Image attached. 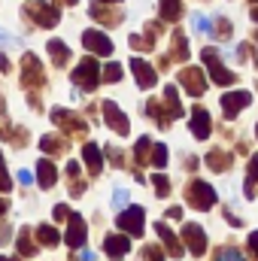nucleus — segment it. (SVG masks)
<instances>
[{"label": "nucleus", "mask_w": 258, "mask_h": 261, "mask_svg": "<svg viewBox=\"0 0 258 261\" xmlns=\"http://www.w3.org/2000/svg\"><path fill=\"white\" fill-rule=\"evenodd\" d=\"M24 15L31 18V21H37L40 28H55L58 21H61V12H58V6L52 3H43V0H31L28 6H24Z\"/></svg>", "instance_id": "nucleus-1"}, {"label": "nucleus", "mask_w": 258, "mask_h": 261, "mask_svg": "<svg viewBox=\"0 0 258 261\" xmlns=\"http://www.w3.org/2000/svg\"><path fill=\"white\" fill-rule=\"evenodd\" d=\"M73 82L82 88V91H91V88H97V82H100V64H97V58H82L76 70H73Z\"/></svg>", "instance_id": "nucleus-2"}, {"label": "nucleus", "mask_w": 258, "mask_h": 261, "mask_svg": "<svg viewBox=\"0 0 258 261\" xmlns=\"http://www.w3.org/2000/svg\"><path fill=\"white\" fill-rule=\"evenodd\" d=\"M186 197H189V203L194 210H210L216 203V189L210 182H203V179H192L189 189H186Z\"/></svg>", "instance_id": "nucleus-3"}, {"label": "nucleus", "mask_w": 258, "mask_h": 261, "mask_svg": "<svg viewBox=\"0 0 258 261\" xmlns=\"http://www.w3.org/2000/svg\"><path fill=\"white\" fill-rule=\"evenodd\" d=\"M200 58H203V64H207V70H210V76H213L216 85H231V82H237L234 73L219 61V52H216V49H203Z\"/></svg>", "instance_id": "nucleus-4"}, {"label": "nucleus", "mask_w": 258, "mask_h": 261, "mask_svg": "<svg viewBox=\"0 0 258 261\" xmlns=\"http://www.w3.org/2000/svg\"><path fill=\"white\" fill-rule=\"evenodd\" d=\"M143 219H146V213H143V206H125V213L119 216V228H122V234L125 237H140L143 234Z\"/></svg>", "instance_id": "nucleus-5"}, {"label": "nucleus", "mask_w": 258, "mask_h": 261, "mask_svg": "<svg viewBox=\"0 0 258 261\" xmlns=\"http://www.w3.org/2000/svg\"><path fill=\"white\" fill-rule=\"evenodd\" d=\"M179 82H183V88H186L192 97H200V94L207 91V76H203L200 67H183V70H179Z\"/></svg>", "instance_id": "nucleus-6"}, {"label": "nucleus", "mask_w": 258, "mask_h": 261, "mask_svg": "<svg viewBox=\"0 0 258 261\" xmlns=\"http://www.w3.org/2000/svg\"><path fill=\"white\" fill-rule=\"evenodd\" d=\"M100 113H104V122L110 125V130H116V134H128L131 130L128 116H125L113 100H104V103H100Z\"/></svg>", "instance_id": "nucleus-7"}, {"label": "nucleus", "mask_w": 258, "mask_h": 261, "mask_svg": "<svg viewBox=\"0 0 258 261\" xmlns=\"http://www.w3.org/2000/svg\"><path fill=\"white\" fill-rule=\"evenodd\" d=\"M252 103V94L249 91H228V94H222V113H225V119H234L243 107H249Z\"/></svg>", "instance_id": "nucleus-8"}, {"label": "nucleus", "mask_w": 258, "mask_h": 261, "mask_svg": "<svg viewBox=\"0 0 258 261\" xmlns=\"http://www.w3.org/2000/svg\"><path fill=\"white\" fill-rule=\"evenodd\" d=\"M82 46H85L88 52H94V55H110V52H113V40H110L107 34L94 31V28L82 34Z\"/></svg>", "instance_id": "nucleus-9"}, {"label": "nucleus", "mask_w": 258, "mask_h": 261, "mask_svg": "<svg viewBox=\"0 0 258 261\" xmlns=\"http://www.w3.org/2000/svg\"><path fill=\"white\" fill-rule=\"evenodd\" d=\"M52 122L64 134H85V122L76 113H70V110H52Z\"/></svg>", "instance_id": "nucleus-10"}, {"label": "nucleus", "mask_w": 258, "mask_h": 261, "mask_svg": "<svg viewBox=\"0 0 258 261\" xmlns=\"http://www.w3.org/2000/svg\"><path fill=\"white\" fill-rule=\"evenodd\" d=\"M183 240H186V246H189V252L192 255H203L207 252V234H203V228L200 225H186L183 228Z\"/></svg>", "instance_id": "nucleus-11"}, {"label": "nucleus", "mask_w": 258, "mask_h": 261, "mask_svg": "<svg viewBox=\"0 0 258 261\" xmlns=\"http://www.w3.org/2000/svg\"><path fill=\"white\" fill-rule=\"evenodd\" d=\"M67 222H70L67 246H70V249H82V246H85V219H82L79 213H70V216H67Z\"/></svg>", "instance_id": "nucleus-12"}, {"label": "nucleus", "mask_w": 258, "mask_h": 261, "mask_svg": "<svg viewBox=\"0 0 258 261\" xmlns=\"http://www.w3.org/2000/svg\"><path fill=\"white\" fill-rule=\"evenodd\" d=\"M131 70H134V79H137V85H140V88H152V85L158 82L155 67H149L143 58H131Z\"/></svg>", "instance_id": "nucleus-13"}, {"label": "nucleus", "mask_w": 258, "mask_h": 261, "mask_svg": "<svg viewBox=\"0 0 258 261\" xmlns=\"http://www.w3.org/2000/svg\"><path fill=\"white\" fill-rule=\"evenodd\" d=\"M104 252H107L113 261L125 258V255L131 252V240L125 237V234H110V237L104 240Z\"/></svg>", "instance_id": "nucleus-14"}, {"label": "nucleus", "mask_w": 258, "mask_h": 261, "mask_svg": "<svg viewBox=\"0 0 258 261\" xmlns=\"http://www.w3.org/2000/svg\"><path fill=\"white\" fill-rule=\"evenodd\" d=\"M155 231H158V237L164 240V246H167V255H173V258H179L183 255V240L167 228V222H155Z\"/></svg>", "instance_id": "nucleus-15"}, {"label": "nucleus", "mask_w": 258, "mask_h": 261, "mask_svg": "<svg viewBox=\"0 0 258 261\" xmlns=\"http://www.w3.org/2000/svg\"><path fill=\"white\" fill-rule=\"evenodd\" d=\"M21 73H24V85H43V67L37 61V55H24V61H21Z\"/></svg>", "instance_id": "nucleus-16"}, {"label": "nucleus", "mask_w": 258, "mask_h": 261, "mask_svg": "<svg viewBox=\"0 0 258 261\" xmlns=\"http://www.w3.org/2000/svg\"><path fill=\"white\" fill-rule=\"evenodd\" d=\"M192 134L197 140H207L210 137V113L203 107H194L192 110Z\"/></svg>", "instance_id": "nucleus-17"}, {"label": "nucleus", "mask_w": 258, "mask_h": 261, "mask_svg": "<svg viewBox=\"0 0 258 261\" xmlns=\"http://www.w3.org/2000/svg\"><path fill=\"white\" fill-rule=\"evenodd\" d=\"M37 182H40L43 189H52V186L58 182V170H55V164H52L49 158H43V161L37 164Z\"/></svg>", "instance_id": "nucleus-18"}, {"label": "nucleus", "mask_w": 258, "mask_h": 261, "mask_svg": "<svg viewBox=\"0 0 258 261\" xmlns=\"http://www.w3.org/2000/svg\"><path fill=\"white\" fill-rule=\"evenodd\" d=\"M82 155H85L88 173H91V176H97V173H100V167H104V158H100V146H97V143H85Z\"/></svg>", "instance_id": "nucleus-19"}, {"label": "nucleus", "mask_w": 258, "mask_h": 261, "mask_svg": "<svg viewBox=\"0 0 258 261\" xmlns=\"http://www.w3.org/2000/svg\"><path fill=\"white\" fill-rule=\"evenodd\" d=\"M170 58H173V61H186V58H189V43H186V34H179V31H173Z\"/></svg>", "instance_id": "nucleus-20"}, {"label": "nucleus", "mask_w": 258, "mask_h": 261, "mask_svg": "<svg viewBox=\"0 0 258 261\" xmlns=\"http://www.w3.org/2000/svg\"><path fill=\"white\" fill-rule=\"evenodd\" d=\"M231 161H234V158H231L228 152H222V149H213V152L207 155V164H210L216 173H219V170H228V167H231Z\"/></svg>", "instance_id": "nucleus-21"}, {"label": "nucleus", "mask_w": 258, "mask_h": 261, "mask_svg": "<svg viewBox=\"0 0 258 261\" xmlns=\"http://www.w3.org/2000/svg\"><path fill=\"white\" fill-rule=\"evenodd\" d=\"M183 15V0H161V21H176Z\"/></svg>", "instance_id": "nucleus-22"}, {"label": "nucleus", "mask_w": 258, "mask_h": 261, "mask_svg": "<svg viewBox=\"0 0 258 261\" xmlns=\"http://www.w3.org/2000/svg\"><path fill=\"white\" fill-rule=\"evenodd\" d=\"M91 18H97V21H107V24H119L122 21V12H107L100 3H91Z\"/></svg>", "instance_id": "nucleus-23"}, {"label": "nucleus", "mask_w": 258, "mask_h": 261, "mask_svg": "<svg viewBox=\"0 0 258 261\" xmlns=\"http://www.w3.org/2000/svg\"><path fill=\"white\" fill-rule=\"evenodd\" d=\"M46 49H49V55L55 58V64H58V67L67 64V58H70V49H67L61 40H49V46H46Z\"/></svg>", "instance_id": "nucleus-24"}, {"label": "nucleus", "mask_w": 258, "mask_h": 261, "mask_svg": "<svg viewBox=\"0 0 258 261\" xmlns=\"http://www.w3.org/2000/svg\"><path fill=\"white\" fill-rule=\"evenodd\" d=\"M37 240H40V246H55V243L61 240V234H58L52 225H40V228H37Z\"/></svg>", "instance_id": "nucleus-25"}, {"label": "nucleus", "mask_w": 258, "mask_h": 261, "mask_svg": "<svg viewBox=\"0 0 258 261\" xmlns=\"http://www.w3.org/2000/svg\"><path fill=\"white\" fill-rule=\"evenodd\" d=\"M246 197H252L255 195V189H258V155H252L249 158V173H246Z\"/></svg>", "instance_id": "nucleus-26"}, {"label": "nucleus", "mask_w": 258, "mask_h": 261, "mask_svg": "<svg viewBox=\"0 0 258 261\" xmlns=\"http://www.w3.org/2000/svg\"><path fill=\"white\" fill-rule=\"evenodd\" d=\"M149 161H152V167H167V146L164 143H155L152 146V155H149Z\"/></svg>", "instance_id": "nucleus-27"}, {"label": "nucleus", "mask_w": 258, "mask_h": 261, "mask_svg": "<svg viewBox=\"0 0 258 261\" xmlns=\"http://www.w3.org/2000/svg\"><path fill=\"white\" fill-rule=\"evenodd\" d=\"M18 255H21V258H31V255H37V246H34V240L28 237V228L18 234Z\"/></svg>", "instance_id": "nucleus-28"}, {"label": "nucleus", "mask_w": 258, "mask_h": 261, "mask_svg": "<svg viewBox=\"0 0 258 261\" xmlns=\"http://www.w3.org/2000/svg\"><path fill=\"white\" fill-rule=\"evenodd\" d=\"M40 146H43V152H52V155H61V152L67 149V143L61 140V137H43Z\"/></svg>", "instance_id": "nucleus-29"}, {"label": "nucleus", "mask_w": 258, "mask_h": 261, "mask_svg": "<svg viewBox=\"0 0 258 261\" xmlns=\"http://www.w3.org/2000/svg\"><path fill=\"white\" fill-rule=\"evenodd\" d=\"M210 37H216V40H228V37H231V21H228V18H219V21L210 28Z\"/></svg>", "instance_id": "nucleus-30"}, {"label": "nucleus", "mask_w": 258, "mask_h": 261, "mask_svg": "<svg viewBox=\"0 0 258 261\" xmlns=\"http://www.w3.org/2000/svg\"><path fill=\"white\" fill-rule=\"evenodd\" d=\"M152 182H155V195H158V197L170 195V179H167L164 173H155V176H152Z\"/></svg>", "instance_id": "nucleus-31"}, {"label": "nucleus", "mask_w": 258, "mask_h": 261, "mask_svg": "<svg viewBox=\"0 0 258 261\" xmlns=\"http://www.w3.org/2000/svg\"><path fill=\"white\" fill-rule=\"evenodd\" d=\"M149 149H152V146H149V137H140V140H137V149H134V155H137L140 164L149 161Z\"/></svg>", "instance_id": "nucleus-32"}, {"label": "nucleus", "mask_w": 258, "mask_h": 261, "mask_svg": "<svg viewBox=\"0 0 258 261\" xmlns=\"http://www.w3.org/2000/svg\"><path fill=\"white\" fill-rule=\"evenodd\" d=\"M100 79H104V82H119V79H122V64H107L104 73H100Z\"/></svg>", "instance_id": "nucleus-33"}, {"label": "nucleus", "mask_w": 258, "mask_h": 261, "mask_svg": "<svg viewBox=\"0 0 258 261\" xmlns=\"http://www.w3.org/2000/svg\"><path fill=\"white\" fill-rule=\"evenodd\" d=\"M192 24H194V31H200V34H210V18L207 15H200V12H194V18H192Z\"/></svg>", "instance_id": "nucleus-34"}, {"label": "nucleus", "mask_w": 258, "mask_h": 261, "mask_svg": "<svg viewBox=\"0 0 258 261\" xmlns=\"http://www.w3.org/2000/svg\"><path fill=\"white\" fill-rule=\"evenodd\" d=\"M216 261H246V258H243L237 249H219V252H216Z\"/></svg>", "instance_id": "nucleus-35"}, {"label": "nucleus", "mask_w": 258, "mask_h": 261, "mask_svg": "<svg viewBox=\"0 0 258 261\" xmlns=\"http://www.w3.org/2000/svg\"><path fill=\"white\" fill-rule=\"evenodd\" d=\"M164 255L167 252H161V246H146L143 249V258L146 261H164Z\"/></svg>", "instance_id": "nucleus-36"}, {"label": "nucleus", "mask_w": 258, "mask_h": 261, "mask_svg": "<svg viewBox=\"0 0 258 261\" xmlns=\"http://www.w3.org/2000/svg\"><path fill=\"white\" fill-rule=\"evenodd\" d=\"M131 46H134V49H152L155 40H152V37H137V34H134V37H131Z\"/></svg>", "instance_id": "nucleus-37"}, {"label": "nucleus", "mask_w": 258, "mask_h": 261, "mask_svg": "<svg viewBox=\"0 0 258 261\" xmlns=\"http://www.w3.org/2000/svg\"><path fill=\"white\" fill-rule=\"evenodd\" d=\"M252 55H255V52H252V46H249V43H240V46H237V61H240V64H246Z\"/></svg>", "instance_id": "nucleus-38"}, {"label": "nucleus", "mask_w": 258, "mask_h": 261, "mask_svg": "<svg viewBox=\"0 0 258 261\" xmlns=\"http://www.w3.org/2000/svg\"><path fill=\"white\" fill-rule=\"evenodd\" d=\"M9 189H12V179L6 176V167H3V155H0V192H3V195H9Z\"/></svg>", "instance_id": "nucleus-39"}, {"label": "nucleus", "mask_w": 258, "mask_h": 261, "mask_svg": "<svg viewBox=\"0 0 258 261\" xmlns=\"http://www.w3.org/2000/svg\"><path fill=\"white\" fill-rule=\"evenodd\" d=\"M125 203H128V192H122V189H116V192H113V206H119V210H122Z\"/></svg>", "instance_id": "nucleus-40"}, {"label": "nucleus", "mask_w": 258, "mask_h": 261, "mask_svg": "<svg viewBox=\"0 0 258 261\" xmlns=\"http://www.w3.org/2000/svg\"><path fill=\"white\" fill-rule=\"evenodd\" d=\"M67 173H70V179L76 182V179H79V173H82V167H79V161H70V164H67Z\"/></svg>", "instance_id": "nucleus-41"}, {"label": "nucleus", "mask_w": 258, "mask_h": 261, "mask_svg": "<svg viewBox=\"0 0 258 261\" xmlns=\"http://www.w3.org/2000/svg\"><path fill=\"white\" fill-rule=\"evenodd\" d=\"M18 182H24V186H31V182H34V173H31L28 167H24V170H18Z\"/></svg>", "instance_id": "nucleus-42"}, {"label": "nucleus", "mask_w": 258, "mask_h": 261, "mask_svg": "<svg viewBox=\"0 0 258 261\" xmlns=\"http://www.w3.org/2000/svg\"><path fill=\"white\" fill-rule=\"evenodd\" d=\"M70 216V210H67V203H61V206H55V219L61 222V219H67Z\"/></svg>", "instance_id": "nucleus-43"}, {"label": "nucleus", "mask_w": 258, "mask_h": 261, "mask_svg": "<svg viewBox=\"0 0 258 261\" xmlns=\"http://www.w3.org/2000/svg\"><path fill=\"white\" fill-rule=\"evenodd\" d=\"M79 258H82V261H97V255H94V252H88V249L82 246V249H79Z\"/></svg>", "instance_id": "nucleus-44"}, {"label": "nucleus", "mask_w": 258, "mask_h": 261, "mask_svg": "<svg viewBox=\"0 0 258 261\" xmlns=\"http://www.w3.org/2000/svg\"><path fill=\"white\" fill-rule=\"evenodd\" d=\"M110 155H113V164H119V167L125 164V158H122V152H119V149H110Z\"/></svg>", "instance_id": "nucleus-45"}, {"label": "nucleus", "mask_w": 258, "mask_h": 261, "mask_svg": "<svg viewBox=\"0 0 258 261\" xmlns=\"http://www.w3.org/2000/svg\"><path fill=\"white\" fill-rule=\"evenodd\" d=\"M12 237V231H9V225H0V243H6Z\"/></svg>", "instance_id": "nucleus-46"}, {"label": "nucleus", "mask_w": 258, "mask_h": 261, "mask_svg": "<svg viewBox=\"0 0 258 261\" xmlns=\"http://www.w3.org/2000/svg\"><path fill=\"white\" fill-rule=\"evenodd\" d=\"M249 246H252V252H255V258H258V231L249 234Z\"/></svg>", "instance_id": "nucleus-47"}, {"label": "nucleus", "mask_w": 258, "mask_h": 261, "mask_svg": "<svg viewBox=\"0 0 258 261\" xmlns=\"http://www.w3.org/2000/svg\"><path fill=\"white\" fill-rule=\"evenodd\" d=\"M167 219H183V210H179V206H170V210H167Z\"/></svg>", "instance_id": "nucleus-48"}, {"label": "nucleus", "mask_w": 258, "mask_h": 261, "mask_svg": "<svg viewBox=\"0 0 258 261\" xmlns=\"http://www.w3.org/2000/svg\"><path fill=\"white\" fill-rule=\"evenodd\" d=\"M225 219H228V222H231V225H234V228H240V225H243V222H240V219H237V216H234V213H228V210H225Z\"/></svg>", "instance_id": "nucleus-49"}, {"label": "nucleus", "mask_w": 258, "mask_h": 261, "mask_svg": "<svg viewBox=\"0 0 258 261\" xmlns=\"http://www.w3.org/2000/svg\"><path fill=\"white\" fill-rule=\"evenodd\" d=\"M0 70H3V73H6V70H9V58H6V55H3V52H0Z\"/></svg>", "instance_id": "nucleus-50"}, {"label": "nucleus", "mask_w": 258, "mask_h": 261, "mask_svg": "<svg viewBox=\"0 0 258 261\" xmlns=\"http://www.w3.org/2000/svg\"><path fill=\"white\" fill-rule=\"evenodd\" d=\"M6 210H9V203H6V200H3V197H0V216H3V213H6Z\"/></svg>", "instance_id": "nucleus-51"}, {"label": "nucleus", "mask_w": 258, "mask_h": 261, "mask_svg": "<svg viewBox=\"0 0 258 261\" xmlns=\"http://www.w3.org/2000/svg\"><path fill=\"white\" fill-rule=\"evenodd\" d=\"M6 40H9V37H6V31H0V43H6Z\"/></svg>", "instance_id": "nucleus-52"}, {"label": "nucleus", "mask_w": 258, "mask_h": 261, "mask_svg": "<svg viewBox=\"0 0 258 261\" xmlns=\"http://www.w3.org/2000/svg\"><path fill=\"white\" fill-rule=\"evenodd\" d=\"M252 18H255V21H258V6H255V9H252Z\"/></svg>", "instance_id": "nucleus-53"}, {"label": "nucleus", "mask_w": 258, "mask_h": 261, "mask_svg": "<svg viewBox=\"0 0 258 261\" xmlns=\"http://www.w3.org/2000/svg\"><path fill=\"white\" fill-rule=\"evenodd\" d=\"M3 107H6V100H3V97H0V113H3Z\"/></svg>", "instance_id": "nucleus-54"}, {"label": "nucleus", "mask_w": 258, "mask_h": 261, "mask_svg": "<svg viewBox=\"0 0 258 261\" xmlns=\"http://www.w3.org/2000/svg\"><path fill=\"white\" fill-rule=\"evenodd\" d=\"M104 3H119V0H104Z\"/></svg>", "instance_id": "nucleus-55"}, {"label": "nucleus", "mask_w": 258, "mask_h": 261, "mask_svg": "<svg viewBox=\"0 0 258 261\" xmlns=\"http://www.w3.org/2000/svg\"><path fill=\"white\" fill-rule=\"evenodd\" d=\"M61 3H76V0H61Z\"/></svg>", "instance_id": "nucleus-56"}, {"label": "nucleus", "mask_w": 258, "mask_h": 261, "mask_svg": "<svg viewBox=\"0 0 258 261\" xmlns=\"http://www.w3.org/2000/svg\"><path fill=\"white\" fill-rule=\"evenodd\" d=\"M0 261H9V258H0Z\"/></svg>", "instance_id": "nucleus-57"}, {"label": "nucleus", "mask_w": 258, "mask_h": 261, "mask_svg": "<svg viewBox=\"0 0 258 261\" xmlns=\"http://www.w3.org/2000/svg\"><path fill=\"white\" fill-rule=\"evenodd\" d=\"M252 3H258V0H252Z\"/></svg>", "instance_id": "nucleus-58"}, {"label": "nucleus", "mask_w": 258, "mask_h": 261, "mask_svg": "<svg viewBox=\"0 0 258 261\" xmlns=\"http://www.w3.org/2000/svg\"><path fill=\"white\" fill-rule=\"evenodd\" d=\"M255 134H258V128H255Z\"/></svg>", "instance_id": "nucleus-59"}]
</instances>
